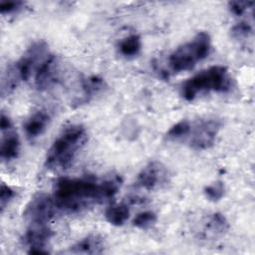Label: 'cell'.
<instances>
[{
	"label": "cell",
	"mask_w": 255,
	"mask_h": 255,
	"mask_svg": "<svg viewBox=\"0 0 255 255\" xmlns=\"http://www.w3.org/2000/svg\"><path fill=\"white\" fill-rule=\"evenodd\" d=\"M121 183L118 175L105 178L63 177L56 182L52 197L57 210L75 213L114 197Z\"/></svg>",
	"instance_id": "1"
},
{
	"label": "cell",
	"mask_w": 255,
	"mask_h": 255,
	"mask_svg": "<svg viewBox=\"0 0 255 255\" xmlns=\"http://www.w3.org/2000/svg\"><path fill=\"white\" fill-rule=\"evenodd\" d=\"M87 139V130L82 125H71L65 128L48 149L45 166L50 170L68 168Z\"/></svg>",
	"instance_id": "2"
},
{
	"label": "cell",
	"mask_w": 255,
	"mask_h": 255,
	"mask_svg": "<svg viewBox=\"0 0 255 255\" xmlns=\"http://www.w3.org/2000/svg\"><path fill=\"white\" fill-rule=\"evenodd\" d=\"M231 88V79L224 66H212L199 72L184 82L181 95L186 101H193L197 96L209 92L224 93Z\"/></svg>",
	"instance_id": "3"
},
{
	"label": "cell",
	"mask_w": 255,
	"mask_h": 255,
	"mask_svg": "<svg viewBox=\"0 0 255 255\" xmlns=\"http://www.w3.org/2000/svg\"><path fill=\"white\" fill-rule=\"evenodd\" d=\"M210 49V36L205 32H199L190 41L182 44L169 55L168 67L173 73L189 71L208 56Z\"/></svg>",
	"instance_id": "4"
},
{
	"label": "cell",
	"mask_w": 255,
	"mask_h": 255,
	"mask_svg": "<svg viewBox=\"0 0 255 255\" xmlns=\"http://www.w3.org/2000/svg\"><path fill=\"white\" fill-rule=\"evenodd\" d=\"M222 122L216 118H207L190 123L187 134L188 144L195 150H204L211 147L221 129Z\"/></svg>",
	"instance_id": "5"
},
{
	"label": "cell",
	"mask_w": 255,
	"mask_h": 255,
	"mask_svg": "<svg viewBox=\"0 0 255 255\" xmlns=\"http://www.w3.org/2000/svg\"><path fill=\"white\" fill-rule=\"evenodd\" d=\"M56 210L53 197L45 193H40L30 200L23 215L28 225L48 224Z\"/></svg>",
	"instance_id": "6"
},
{
	"label": "cell",
	"mask_w": 255,
	"mask_h": 255,
	"mask_svg": "<svg viewBox=\"0 0 255 255\" xmlns=\"http://www.w3.org/2000/svg\"><path fill=\"white\" fill-rule=\"evenodd\" d=\"M53 233L48 224H30L24 235V242L30 254H48V244Z\"/></svg>",
	"instance_id": "7"
},
{
	"label": "cell",
	"mask_w": 255,
	"mask_h": 255,
	"mask_svg": "<svg viewBox=\"0 0 255 255\" xmlns=\"http://www.w3.org/2000/svg\"><path fill=\"white\" fill-rule=\"evenodd\" d=\"M168 172L166 167L159 161H151L138 173L136 184L145 189L153 190L167 182Z\"/></svg>",
	"instance_id": "8"
},
{
	"label": "cell",
	"mask_w": 255,
	"mask_h": 255,
	"mask_svg": "<svg viewBox=\"0 0 255 255\" xmlns=\"http://www.w3.org/2000/svg\"><path fill=\"white\" fill-rule=\"evenodd\" d=\"M60 76V63L55 55L49 54L35 72V86L45 91L57 83Z\"/></svg>",
	"instance_id": "9"
},
{
	"label": "cell",
	"mask_w": 255,
	"mask_h": 255,
	"mask_svg": "<svg viewBox=\"0 0 255 255\" xmlns=\"http://www.w3.org/2000/svg\"><path fill=\"white\" fill-rule=\"evenodd\" d=\"M105 241L98 234H90L73 246L70 247L68 253L72 254H102L105 251Z\"/></svg>",
	"instance_id": "10"
},
{
	"label": "cell",
	"mask_w": 255,
	"mask_h": 255,
	"mask_svg": "<svg viewBox=\"0 0 255 255\" xmlns=\"http://www.w3.org/2000/svg\"><path fill=\"white\" fill-rule=\"evenodd\" d=\"M50 123V115L45 111L34 113L25 123L24 130L29 139L40 136L48 128Z\"/></svg>",
	"instance_id": "11"
},
{
	"label": "cell",
	"mask_w": 255,
	"mask_h": 255,
	"mask_svg": "<svg viewBox=\"0 0 255 255\" xmlns=\"http://www.w3.org/2000/svg\"><path fill=\"white\" fill-rule=\"evenodd\" d=\"M2 139H1V147L0 153L1 158L6 161H10L17 157L19 148H20V141L17 133L11 128L2 130Z\"/></svg>",
	"instance_id": "12"
},
{
	"label": "cell",
	"mask_w": 255,
	"mask_h": 255,
	"mask_svg": "<svg viewBox=\"0 0 255 255\" xmlns=\"http://www.w3.org/2000/svg\"><path fill=\"white\" fill-rule=\"evenodd\" d=\"M129 216V209L125 203L113 204L107 208L105 212L106 220L116 226H121L125 224Z\"/></svg>",
	"instance_id": "13"
},
{
	"label": "cell",
	"mask_w": 255,
	"mask_h": 255,
	"mask_svg": "<svg viewBox=\"0 0 255 255\" xmlns=\"http://www.w3.org/2000/svg\"><path fill=\"white\" fill-rule=\"evenodd\" d=\"M141 48V41L137 35H129L120 42L119 49L123 56L125 57H134L136 56Z\"/></svg>",
	"instance_id": "14"
},
{
	"label": "cell",
	"mask_w": 255,
	"mask_h": 255,
	"mask_svg": "<svg viewBox=\"0 0 255 255\" xmlns=\"http://www.w3.org/2000/svg\"><path fill=\"white\" fill-rule=\"evenodd\" d=\"M104 86V82L101 78L98 77H90L85 79L82 83V91H83V100L86 102L95 94H98Z\"/></svg>",
	"instance_id": "15"
},
{
	"label": "cell",
	"mask_w": 255,
	"mask_h": 255,
	"mask_svg": "<svg viewBox=\"0 0 255 255\" xmlns=\"http://www.w3.org/2000/svg\"><path fill=\"white\" fill-rule=\"evenodd\" d=\"M190 128V122L186 120H182L175 125H173L169 130L167 131L166 135L167 138L172 140H179L182 138H185L189 132Z\"/></svg>",
	"instance_id": "16"
},
{
	"label": "cell",
	"mask_w": 255,
	"mask_h": 255,
	"mask_svg": "<svg viewBox=\"0 0 255 255\" xmlns=\"http://www.w3.org/2000/svg\"><path fill=\"white\" fill-rule=\"evenodd\" d=\"M206 228L212 233H223L228 228V222L221 213H213L206 224Z\"/></svg>",
	"instance_id": "17"
},
{
	"label": "cell",
	"mask_w": 255,
	"mask_h": 255,
	"mask_svg": "<svg viewBox=\"0 0 255 255\" xmlns=\"http://www.w3.org/2000/svg\"><path fill=\"white\" fill-rule=\"evenodd\" d=\"M156 222V215L152 211H142L132 220L133 226L139 229H147Z\"/></svg>",
	"instance_id": "18"
},
{
	"label": "cell",
	"mask_w": 255,
	"mask_h": 255,
	"mask_svg": "<svg viewBox=\"0 0 255 255\" xmlns=\"http://www.w3.org/2000/svg\"><path fill=\"white\" fill-rule=\"evenodd\" d=\"M206 197L211 201H218L224 195V184L222 181H215L204 189Z\"/></svg>",
	"instance_id": "19"
},
{
	"label": "cell",
	"mask_w": 255,
	"mask_h": 255,
	"mask_svg": "<svg viewBox=\"0 0 255 255\" xmlns=\"http://www.w3.org/2000/svg\"><path fill=\"white\" fill-rule=\"evenodd\" d=\"M253 2L250 1H231L228 4V8L230 12L235 16L243 15L248 9H251L253 6Z\"/></svg>",
	"instance_id": "20"
},
{
	"label": "cell",
	"mask_w": 255,
	"mask_h": 255,
	"mask_svg": "<svg viewBox=\"0 0 255 255\" xmlns=\"http://www.w3.org/2000/svg\"><path fill=\"white\" fill-rule=\"evenodd\" d=\"M251 33H252V27L250 24H248L246 22H241V23L236 24L231 30L232 36L237 39L245 38L248 35H250Z\"/></svg>",
	"instance_id": "21"
},
{
	"label": "cell",
	"mask_w": 255,
	"mask_h": 255,
	"mask_svg": "<svg viewBox=\"0 0 255 255\" xmlns=\"http://www.w3.org/2000/svg\"><path fill=\"white\" fill-rule=\"evenodd\" d=\"M15 196V191L8 185L2 184L1 189H0V207L1 211L4 210L6 205L14 198Z\"/></svg>",
	"instance_id": "22"
},
{
	"label": "cell",
	"mask_w": 255,
	"mask_h": 255,
	"mask_svg": "<svg viewBox=\"0 0 255 255\" xmlns=\"http://www.w3.org/2000/svg\"><path fill=\"white\" fill-rule=\"evenodd\" d=\"M24 5L21 1H2L0 2V12L2 14H11L22 8Z\"/></svg>",
	"instance_id": "23"
},
{
	"label": "cell",
	"mask_w": 255,
	"mask_h": 255,
	"mask_svg": "<svg viewBox=\"0 0 255 255\" xmlns=\"http://www.w3.org/2000/svg\"><path fill=\"white\" fill-rule=\"evenodd\" d=\"M12 128V123H11L10 119L2 113V114H1V120H0V128H1V131H2V130L9 129V128Z\"/></svg>",
	"instance_id": "24"
}]
</instances>
